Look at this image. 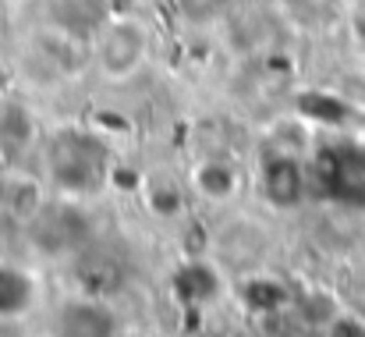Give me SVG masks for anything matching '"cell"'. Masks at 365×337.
<instances>
[{"label": "cell", "instance_id": "cell-12", "mask_svg": "<svg viewBox=\"0 0 365 337\" xmlns=\"http://www.w3.org/2000/svg\"><path fill=\"white\" fill-rule=\"evenodd\" d=\"M323 337H365V323L359 320V316H330L327 320V331H323Z\"/></svg>", "mask_w": 365, "mask_h": 337}, {"label": "cell", "instance_id": "cell-5", "mask_svg": "<svg viewBox=\"0 0 365 337\" xmlns=\"http://www.w3.org/2000/svg\"><path fill=\"white\" fill-rule=\"evenodd\" d=\"M57 337H118V316L96 298H71L57 309Z\"/></svg>", "mask_w": 365, "mask_h": 337}, {"label": "cell", "instance_id": "cell-1", "mask_svg": "<svg viewBox=\"0 0 365 337\" xmlns=\"http://www.w3.org/2000/svg\"><path fill=\"white\" fill-rule=\"evenodd\" d=\"M46 174H50L57 192H64L71 199H86V196L100 192V185L110 174L107 149L89 131L68 128L46 149Z\"/></svg>", "mask_w": 365, "mask_h": 337}, {"label": "cell", "instance_id": "cell-10", "mask_svg": "<svg viewBox=\"0 0 365 337\" xmlns=\"http://www.w3.org/2000/svg\"><path fill=\"white\" fill-rule=\"evenodd\" d=\"M32 139V121L21 107H7L4 117H0V142L7 146H25Z\"/></svg>", "mask_w": 365, "mask_h": 337}, {"label": "cell", "instance_id": "cell-8", "mask_svg": "<svg viewBox=\"0 0 365 337\" xmlns=\"http://www.w3.org/2000/svg\"><path fill=\"white\" fill-rule=\"evenodd\" d=\"M170 288H174V295H178L181 302H188V306H206V302H213V298L220 295V273H217L210 263H202V259H188V263H181V266L174 270Z\"/></svg>", "mask_w": 365, "mask_h": 337}, {"label": "cell", "instance_id": "cell-6", "mask_svg": "<svg viewBox=\"0 0 365 337\" xmlns=\"http://www.w3.org/2000/svg\"><path fill=\"white\" fill-rule=\"evenodd\" d=\"M110 0H50V18L53 29L75 36V39H89L100 36V29L110 21Z\"/></svg>", "mask_w": 365, "mask_h": 337}, {"label": "cell", "instance_id": "cell-9", "mask_svg": "<svg viewBox=\"0 0 365 337\" xmlns=\"http://www.w3.org/2000/svg\"><path fill=\"white\" fill-rule=\"evenodd\" d=\"M142 196L149 199V206H153L160 217H178L181 206H185V192H181V185H174V181H160V178H145V181H142Z\"/></svg>", "mask_w": 365, "mask_h": 337}, {"label": "cell", "instance_id": "cell-13", "mask_svg": "<svg viewBox=\"0 0 365 337\" xmlns=\"http://www.w3.org/2000/svg\"><path fill=\"white\" fill-rule=\"evenodd\" d=\"M359 32H362V43H365V14L359 18Z\"/></svg>", "mask_w": 365, "mask_h": 337}, {"label": "cell", "instance_id": "cell-4", "mask_svg": "<svg viewBox=\"0 0 365 337\" xmlns=\"http://www.w3.org/2000/svg\"><path fill=\"white\" fill-rule=\"evenodd\" d=\"M242 181H245L242 167L231 164V160H220V156H206V160L195 164L192 174H188V188H192L202 203H210V206H227V203H235L238 192H242Z\"/></svg>", "mask_w": 365, "mask_h": 337}, {"label": "cell", "instance_id": "cell-11", "mask_svg": "<svg viewBox=\"0 0 365 337\" xmlns=\"http://www.w3.org/2000/svg\"><path fill=\"white\" fill-rule=\"evenodd\" d=\"M178 7L188 21H210L227 7V0H178Z\"/></svg>", "mask_w": 365, "mask_h": 337}, {"label": "cell", "instance_id": "cell-2", "mask_svg": "<svg viewBox=\"0 0 365 337\" xmlns=\"http://www.w3.org/2000/svg\"><path fill=\"white\" fill-rule=\"evenodd\" d=\"M145 50H149V32L138 21L110 18L100 29V39H96V64L107 79L121 82V79H131L142 68Z\"/></svg>", "mask_w": 365, "mask_h": 337}, {"label": "cell", "instance_id": "cell-7", "mask_svg": "<svg viewBox=\"0 0 365 337\" xmlns=\"http://www.w3.org/2000/svg\"><path fill=\"white\" fill-rule=\"evenodd\" d=\"M36 277L14 263H0V320H21L36 309Z\"/></svg>", "mask_w": 365, "mask_h": 337}, {"label": "cell", "instance_id": "cell-3", "mask_svg": "<svg viewBox=\"0 0 365 337\" xmlns=\"http://www.w3.org/2000/svg\"><path fill=\"white\" fill-rule=\"evenodd\" d=\"M255 185H259L262 203L273 210H294V206H302V199L309 192V178H305L302 160L294 153H284V149L262 153Z\"/></svg>", "mask_w": 365, "mask_h": 337}]
</instances>
